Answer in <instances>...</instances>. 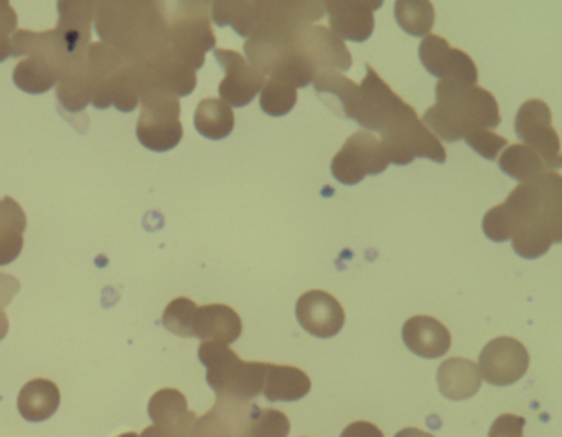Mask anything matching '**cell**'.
I'll return each mask as SVG.
<instances>
[{"label":"cell","mask_w":562,"mask_h":437,"mask_svg":"<svg viewBox=\"0 0 562 437\" xmlns=\"http://www.w3.org/2000/svg\"><path fill=\"white\" fill-rule=\"evenodd\" d=\"M482 228L492 242L512 239L519 258H541L562 242V177L546 172L519 183L502 205L485 213Z\"/></svg>","instance_id":"6da1fadb"},{"label":"cell","mask_w":562,"mask_h":437,"mask_svg":"<svg viewBox=\"0 0 562 437\" xmlns=\"http://www.w3.org/2000/svg\"><path fill=\"white\" fill-rule=\"evenodd\" d=\"M351 120L363 131L380 134L391 164L407 166L417 157L446 164L443 144L420 123L414 108L401 100L368 64Z\"/></svg>","instance_id":"7a4b0ae2"},{"label":"cell","mask_w":562,"mask_h":437,"mask_svg":"<svg viewBox=\"0 0 562 437\" xmlns=\"http://www.w3.org/2000/svg\"><path fill=\"white\" fill-rule=\"evenodd\" d=\"M101 42L126 64L144 65L169 51V22L164 2H97Z\"/></svg>","instance_id":"3957f363"},{"label":"cell","mask_w":562,"mask_h":437,"mask_svg":"<svg viewBox=\"0 0 562 437\" xmlns=\"http://www.w3.org/2000/svg\"><path fill=\"white\" fill-rule=\"evenodd\" d=\"M213 24L232 25L239 37L285 41L325 15L324 2H213Z\"/></svg>","instance_id":"277c9868"},{"label":"cell","mask_w":562,"mask_h":437,"mask_svg":"<svg viewBox=\"0 0 562 437\" xmlns=\"http://www.w3.org/2000/svg\"><path fill=\"white\" fill-rule=\"evenodd\" d=\"M437 103L424 113L420 123L439 141L457 143L479 130H495L502 123L498 103L485 88L440 80Z\"/></svg>","instance_id":"5b68a950"},{"label":"cell","mask_w":562,"mask_h":437,"mask_svg":"<svg viewBox=\"0 0 562 437\" xmlns=\"http://www.w3.org/2000/svg\"><path fill=\"white\" fill-rule=\"evenodd\" d=\"M199 358L206 368V381L223 400L251 403L262 393L266 367L262 361H245L228 345L203 341Z\"/></svg>","instance_id":"8992f818"},{"label":"cell","mask_w":562,"mask_h":437,"mask_svg":"<svg viewBox=\"0 0 562 437\" xmlns=\"http://www.w3.org/2000/svg\"><path fill=\"white\" fill-rule=\"evenodd\" d=\"M169 54L192 70L205 65V55L215 51L216 37L210 19V2H177L167 12Z\"/></svg>","instance_id":"52a82bcc"},{"label":"cell","mask_w":562,"mask_h":437,"mask_svg":"<svg viewBox=\"0 0 562 437\" xmlns=\"http://www.w3.org/2000/svg\"><path fill=\"white\" fill-rule=\"evenodd\" d=\"M143 113L137 123V139L154 153L176 149L183 137L180 103L162 91L140 93Z\"/></svg>","instance_id":"ba28073f"},{"label":"cell","mask_w":562,"mask_h":437,"mask_svg":"<svg viewBox=\"0 0 562 437\" xmlns=\"http://www.w3.org/2000/svg\"><path fill=\"white\" fill-rule=\"evenodd\" d=\"M387 166L390 160L380 137L368 131H358L335 154L331 173L344 186H357L364 177L380 176Z\"/></svg>","instance_id":"9c48e42d"},{"label":"cell","mask_w":562,"mask_h":437,"mask_svg":"<svg viewBox=\"0 0 562 437\" xmlns=\"http://www.w3.org/2000/svg\"><path fill=\"white\" fill-rule=\"evenodd\" d=\"M515 131L525 146L539 154L548 169L561 167V141L552 127V113L544 101L529 100L522 103L516 113Z\"/></svg>","instance_id":"30bf717a"},{"label":"cell","mask_w":562,"mask_h":437,"mask_svg":"<svg viewBox=\"0 0 562 437\" xmlns=\"http://www.w3.org/2000/svg\"><path fill=\"white\" fill-rule=\"evenodd\" d=\"M528 367V350L516 338H493L480 351V374H482V380L493 386H508V384L516 383L525 377Z\"/></svg>","instance_id":"8fae6325"},{"label":"cell","mask_w":562,"mask_h":437,"mask_svg":"<svg viewBox=\"0 0 562 437\" xmlns=\"http://www.w3.org/2000/svg\"><path fill=\"white\" fill-rule=\"evenodd\" d=\"M215 58L225 70V78L218 87L220 98L229 108H245L252 103L265 88L266 78L248 64L238 52L216 48Z\"/></svg>","instance_id":"7c38bea8"},{"label":"cell","mask_w":562,"mask_h":437,"mask_svg":"<svg viewBox=\"0 0 562 437\" xmlns=\"http://www.w3.org/2000/svg\"><path fill=\"white\" fill-rule=\"evenodd\" d=\"M301 57L314 68L315 74L322 71H348L353 65L350 52L344 41L331 34L324 25H308L295 37Z\"/></svg>","instance_id":"4fadbf2b"},{"label":"cell","mask_w":562,"mask_h":437,"mask_svg":"<svg viewBox=\"0 0 562 437\" xmlns=\"http://www.w3.org/2000/svg\"><path fill=\"white\" fill-rule=\"evenodd\" d=\"M419 58L424 68L439 80L476 85L479 70L475 61L459 48H452L446 38L429 34L419 45Z\"/></svg>","instance_id":"5bb4252c"},{"label":"cell","mask_w":562,"mask_h":437,"mask_svg":"<svg viewBox=\"0 0 562 437\" xmlns=\"http://www.w3.org/2000/svg\"><path fill=\"white\" fill-rule=\"evenodd\" d=\"M383 8V0H328L324 2L331 34L340 41L361 44L373 35L374 11Z\"/></svg>","instance_id":"9a60e30c"},{"label":"cell","mask_w":562,"mask_h":437,"mask_svg":"<svg viewBox=\"0 0 562 437\" xmlns=\"http://www.w3.org/2000/svg\"><path fill=\"white\" fill-rule=\"evenodd\" d=\"M295 317L308 334L331 338L344 328L345 311L340 302L325 291H308L295 304Z\"/></svg>","instance_id":"2e32d148"},{"label":"cell","mask_w":562,"mask_h":437,"mask_svg":"<svg viewBox=\"0 0 562 437\" xmlns=\"http://www.w3.org/2000/svg\"><path fill=\"white\" fill-rule=\"evenodd\" d=\"M258 404L216 397L215 406L196 417L190 437H241Z\"/></svg>","instance_id":"e0dca14e"},{"label":"cell","mask_w":562,"mask_h":437,"mask_svg":"<svg viewBox=\"0 0 562 437\" xmlns=\"http://www.w3.org/2000/svg\"><path fill=\"white\" fill-rule=\"evenodd\" d=\"M126 61L103 42H97L88 47L87 68L91 85V104L97 110H108L111 104V83L117 71Z\"/></svg>","instance_id":"ac0fdd59"},{"label":"cell","mask_w":562,"mask_h":437,"mask_svg":"<svg viewBox=\"0 0 562 437\" xmlns=\"http://www.w3.org/2000/svg\"><path fill=\"white\" fill-rule=\"evenodd\" d=\"M403 340L414 355L427 360L443 357L452 345L449 328L429 315H416L404 322Z\"/></svg>","instance_id":"d6986e66"},{"label":"cell","mask_w":562,"mask_h":437,"mask_svg":"<svg viewBox=\"0 0 562 437\" xmlns=\"http://www.w3.org/2000/svg\"><path fill=\"white\" fill-rule=\"evenodd\" d=\"M147 411H149L154 426L160 427L173 436L190 437L196 421V414L189 410V403H187L182 391L173 390V388H164V390L157 391L150 397Z\"/></svg>","instance_id":"ffe728a7"},{"label":"cell","mask_w":562,"mask_h":437,"mask_svg":"<svg viewBox=\"0 0 562 437\" xmlns=\"http://www.w3.org/2000/svg\"><path fill=\"white\" fill-rule=\"evenodd\" d=\"M58 12H60V21H58L57 31L64 37L65 44L75 57H87L88 47L91 45V27L97 15V2H90V0L60 2Z\"/></svg>","instance_id":"44dd1931"},{"label":"cell","mask_w":562,"mask_h":437,"mask_svg":"<svg viewBox=\"0 0 562 437\" xmlns=\"http://www.w3.org/2000/svg\"><path fill=\"white\" fill-rule=\"evenodd\" d=\"M243 322L235 309L225 304L203 305L196 311L193 337L203 341L235 344L241 337Z\"/></svg>","instance_id":"7402d4cb"},{"label":"cell","mask_w":562,"mask_h":437,"mask_svg":"<svg viewBox=\"0 0 562 437\" xmlns=\"http://www.w3.org/2000/svg\"><path fill=\"white\" fill-rule=\"evenodd\" d=\"M437 383L440 393L452 401L469 400L475 396L482 386L479 365L469 358H449L437 370Z\"/></svg>","instance_id":"603a6c76"},{"label":"cell","mask_w":562,"mask_h":437,"mask_svg":"<svg viewBox=\"0 0 562 437\" xmlns=\"http://www.w3.org/2000/svg\"><path fill=\"white\" fill-rule=\"evenodd\" d=\"M312 381L304 370L291 365L268 363L262 393L271 403L299 401L311 393Z\"/></svg>","instance_id":"cb8c5ba5"},{"label":"cell","mask_w":562,"mask_h":437,"mask_svg":"<svg viewBox=\"0 0 562 437\" xmlns=\"http://www.w3.org/2000/svg\"><path fill=\"white\" fill-rule=\"evenodd\" d=\"M60 400V390L54 381L37 378L29 381L19 393V411L29 423H42L57 413Z\"/></svg>","instance_id":"d4e9b609"},{"label":"cell","mask_w":562,"mask_h":437,"mask_svg":"<svg viewBox=\"0 0 562 437\" xmlns=\"http://www.w3.org/2000/svg\"><path fill=\"white\" fill-rule=\"evenodd\" d=\"M314 88L324 104L340 116L351 120V113L360 94V87L357 83L338 71H322L315 77Z\"/></svg>","instance_id":"484cf974"},{"label":"cell","mask_w":562,"mask_h":437,"mask_svg":"<svg viewBox=\"0 0 562 437\" xmlns=\"http://www.w3.org/2000/svg\"><path fill=\"white\" fill-rule=\"evenodd\" d=\"M195 130L210 141H222L235 130V113L228 104L216 98H206L196 107Z\"/></svg>","instance_id":"4316f807"},{"label":"cell","mask_w":562,"mask_h":437,"mask_svg":"<svg viewBox=\"0 0 562 437\" xmlns=\"http://www.w3.org/2000/svg\"><path fill=\"white\" fill-rule=\"evenodd\" d=\"M498 166L506 176L518 180L519 183L529 182V180L549 172L548 166L539 157V154L525 144H513V146L506 147L505 153L499 156Z\"/></svg>","instance_id":"83f0119b"},{"label":"cell","mask_w":562,"mask_h":437,"mask_svg":"<svg viewBox=\"0 0 562 437\" xmlns=\"http://www.w3.org/2000/svg\"><path fill=\"white\" fill-rule=\"evenodd\" d=\"M15 87L29 94H44L58 83V74L47 60L27 57L15 67Z\"/></svg>","instance_id":"f1b7e54d"},{"label":"cell","mask_w":562,"mask_h":437,"mask_svg":"<svg viewBox=\"0 0 562 437\" xmlns=\"http://www.w3.org/2000/svg\"><path fill=\"white\" fill-rule=\"evenodd\" d=\"M57 97L61 110L75 114L85 113L88 104H91V85L85 65L71 68L58 78Z\"/></svg>","instance_id":"f546056e"},{"label":"cell","mask_w":562,"mask_h":437,"mask_svg":"<svg viewBox=\"0 0 562 437\" xmlns=\"http://www.w3.org/2000/svg\"><path fill=\"white\" fill-rule=\"evenodd\" d=\"M394 18L411 37H427L436 22V11L427 0H400L394 4Z\"/></svg>","instance_id":"4dcf8cb0"},{"label":"cell","mask_w":562,"mask_h":437,"mask_svg":"<svg viewBox=\"0 0 562 437\" xmlns=\"http://www.w3.org/2000/svg\"><path fill=\"white\" fill-rule=\"evenodd\" d=\"M139 83H137L136 68L124 64L111 83V104L121 113H131L139 107Z\"/></svg>","instance_id":"1f68e13d"},{"label":"cell","mask_w":562,"mask_h":437,"mask_svg":"<svg viewBox=\"0 0 562 437\" xmlns=\"http://www.w3.org/2000/svg\"><path fill=\"white\" fill-rule=\"evenodd\" d=\"M291 421L284 413L271 407H256L241 437H288Z\"/></svg>","instance_id":"d6a6232c"},{"label":"cell","mask_w":562,"mask_h":437,"mask_svg":"<svg viewBox=\"0 0 562 437\" xmlns=\"http://www.w3.org/2000/svg\"><path fill=\"white\" fill-rule=\"evenodd\" d=\"M295 103H297V90L292 85L281 80H266L259 104L268 116H285L294 110Z\"/></svg>","instance_id":"836d02e7"},{"label":"cell","mask_w":562,"mask_h":437,"mask_svg":"<svg viewBox=\"0 0 562 437\" xmlns=\"http://www.w3.org/2000/svg\"><path fill=\"white\" fill-rule=\"evenodd\" d=\"M199 307L189 298H177L167 305L162 315V324L167 330L179 337H193V322Z\"/></svg>","instance_id":"e575fe53"},{"label":"cell","mask_w":562,"mask_h":437,"mask_svg":"<svg viewBox=\"0 0 562 437\" xmlns=\"http://www.w3.org/2000/svg\"><path fill=\"white\" fill-rule=\"evenodd\" d=\"M465 143L486 160H496L499 153L508 146V141L505 137L498 136V134L488 130H479L467 134Z\"/></svg>","instance_id":"d590c367"},{"label":"cell","mask_w":562,"mask_h":437,"mask_svg":"<svg viewBox=\"0 0 562 437\" xmlns=\"http://www.w3.org/2000/svg\"><path fill=\"white\" fill-rule=\"evenodd\" d=\"M18 14L8 0H0V64L12 57V37L18 29Z\"/></svg>","instance_id":"8d00e7d4"},{"label":"cell","mask_w":562,"mask_h":437,"mask_svg":"<svg viewBox=\"0 0 562 437\" xmlns=\"http://www.w3.org/2000/svg\"><path fill=\"white\" fill-rule=\"evenodd\" d=\"M27 229V215L11 197L0 200V232H15L24 235Z\"/></svg>","instance_id":"74e56055"},{"label":"cell","mask_w":562,"mask_h":437,"mask_svg":"<svg viewBox=\"0 0 562 437\" xmlns=\"http://www.w3.org/2000/svg\"><path fill=\"white\" fill-rule=\"evenodd\" d=\"M526 419L516 414H502L490 427L488 437H525Z\"/></svg>","instance_id":"f35d334b"},{"label":"cell","mask_w":562,"mask_h":437,"mask_svg":"<svg viewBox=\"0 0 562 437\" xmlns=\"http://www.w3.org/2000/svg\"><path fill=\"white\" fill-rule=\"evenodd\" d=\"M21 291V282L14 276L0 272V309L4 311L11 304L12 299Z\"/></svg>","instance_id":"ab89813d"},{"label":"cell","mask_w":562,"mask_h":437,"mask_svg":"<svg viewBox=\"0 0 562 437\" xmlns=\"http://www.w3.org/2000/svg\"><path fill=\"white\" fill-rule=\"evenodd\" d=\"M340 437H384L383 430L368 421H357L345 427Z\"/></svg>","instance_id":"60d3db41"},{"label":"cell","mask_w":562,"mask_h":437,"mask_svg":"<svg viewBox=\"0 0 562 437\" xmlns=\"http://www.w3.org/2000/svg\"><path fill=\"white\" fill-rule=\"evenodd\" d=\"M394 437H436L432 434L424 433V430L417 429V427H406V429L400 430Z\"/></svg>","instance_id":"b9f144b4"},{"label":"cell","mask_w":562,"mask_h":437,"mask_svg":"<svg viewBox=\"0 0 562 437\" xmlns=\"http://www.w3.org/2000/svg\"><path fill=\"white\" fill-rule=\"evenodd\" d=\"M9 332V318L8 315H5V312L0 309V340L2 338H5V335H8Z\"/></svg>","instance_id":"7bdbcfd3"},{"label":"cell","mask_w":562,"mask_h":437,"mask_svg":"<svg viewBox=\"0 0 562 437\" xmlns=\"http://www.w3.org/2000/svg\"><path fill=\"white\" fill-rule=\"evenodd\" d=\"M117 437H139V434H136V433H124V434H121V436H117Z\"/></svg>","instance_id":"ee69618b"}]
</instances>
